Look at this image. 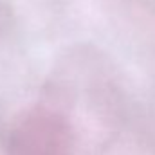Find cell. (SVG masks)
<instances>
[{
    "mask_svg": "<svg viewBox=\"0 0 155 155\" xmlns=\"http://www.w3.org/2000/svg\"><path fill=\"white\" fill-rule=\"evenodd\" d=\"M74 139L65 117L43 108L22 117L9 132V155H72Z\"/></svg>",
    "mask_w": 155,
    "mask_h": 155,
    "instance_id": "1",
    "label": "cell"
}]
</instances>
